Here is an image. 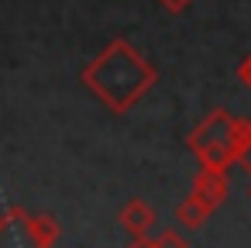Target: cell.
<instances>
[{"instance_id": "cell-3", "label": "cell", "mask_w": 251, "mask_h": 248, "mask_svg": "<svg viewBox=\"0 0 251 248\" xmlns=\"http://www.w3.org/2000/svg\"><path fill=\"white\" fill-rule=\"evenodd\" d=\"M151 224H155V210H151L148 200L134 196V200H127V203L121 207V227H124L131 238H145V234L151 231Z\"/></svg>"}, {"instance_id": "cell-7", "label": "cell", "mask_w": 251, "mask_h": 248, "mask_svg": "<svg viewBox=\"0 0 251 248\" xmlns=\"http://www.w3.org/2000/svg\"><path fill=\"white\" fill-rule=\"evenodd\" d=\"M237 80H241V86H248V90H251V52L237 62Z\"/></svg>"}, {"instance_id": "cell-9", "label": "cell", "mask_w": 251, "mask_h": 248, "mask_svg": "<svg viewBox=\"0 0 251 248\" xmlns=\"http://www.w3.org/2000/svg\"><path fill=\"white\" fill-rule=\"evenodd\" d=\"M127 248H158V241H151V238L145 234V238H131V245H127Z\"/></svg>"}, {"instance_id": "cell-5", "label": "cell", "mask_w": 251, "mask_h": 248, "mask_svg": "<svg viewBox=\"0 0 251 248\" xmlns=\"http://www.w3.org/2000/svg\"><path fill=\"white\" fill-rule=\"evenodd\" d=\"M210 214H213V207H210V203H203L196 193H189V196L176 207V220H179L182 227H193V231H196V227H203V224L210 220Z\"/></svg>"}, {"instance_id": "cell-8", "label": "cell", "mask_w": 251, "mask_h": 248, "mask_svg": "<svg viewBox=\"0 0 251 248\" xmlns=\"http://www.w3.org/2000/svg\"><path fill=\"white\" fill-rule=\"evenodd\" d=\"M155 4H158V7H165L169 14H182V11L193 4V0H155Z\"/></svg>"}, {"instance_id": "cell-4", "label": "cell", "mask_w": 251, "mask_h": 248, "mask_svg": "<svg viewBox=\"0 0 251 248\" xmlns=\"http://www.w3.org/2000/svg\"><path fill=\"white\" fill-rule=\"evenodd\" d=\"M193 193L203 200V203H210L213 210L224 203V196H227V172L224 169H200V176H196V183H193Z\"/></svg>"}, {"instance_id": "cell-1", "label": "cell", "mask_w": 251, "mask_h": 248, "mask_svg": "<svg viewBox=\"0 0 251 248\" xmlns=\"http://www.w3.org/2000/svg\"><path fill=\"white\" fill-rule=\"evenodd\" d=\"M155 80H158L155 66L127 38H114L83 69V86H90L93 97L100 104H107L114 114H127L155 86Z\"/></svg>"}, {"instance_id": "cell-2", "label": "cell", "mask_w": 251, "mask_h": 248, "mask_svg": "<svg viewBox=\"0 0 251 248\" xmlns=\"http://www.w3.org/2000/svg\"><path fill=\"white\" fill-rule=\"evenodd\" d=\"M189 148L193 155L206 165V169H227L230 162H237L234 152V117L230 110H210L189 135Z\"/></svg>"}, {"instance_id": "cell-6", "label": "cell", "mask_w": 251, "mask_h": 248, "mask_svg": "<svg viewBox=\"0 0 251 248\" xmlns=\"http://www.w3.org/2000/svg\"><path fill=\"white\" fill-rule=\"evenodd\" d=\"M155 241H158V248H189V241H186V238H182L176 227H165V231H162Z\"/></svg>"}]
</instances>
